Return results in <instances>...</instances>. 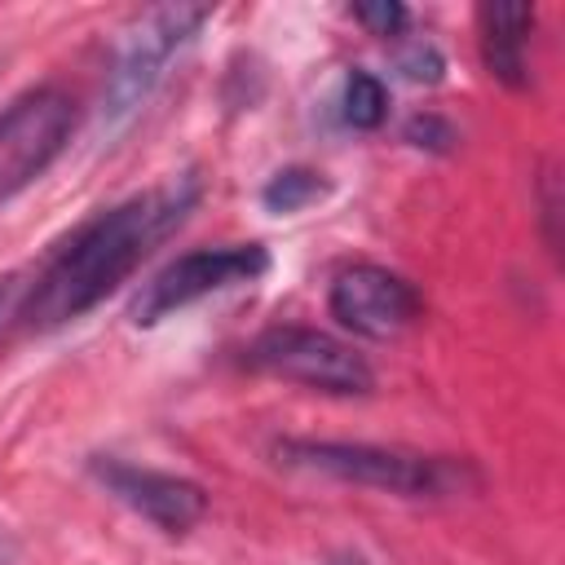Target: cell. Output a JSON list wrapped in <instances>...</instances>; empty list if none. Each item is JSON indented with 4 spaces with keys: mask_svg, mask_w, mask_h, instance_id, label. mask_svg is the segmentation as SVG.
<instances>
[{
    "mask_svg": "<svg viewBox=\"0 0 565 565\" xmlns=\"http://www.w3.org/2000/svg\"><path fill=\"white\" fill-rule=\"evenodd\" d=\"M397 71H402L406 79H415V84H437L441 71H446V62H441V53H437L428 40H411V44L397 53Z\"/></svg>",
    "mask_w": 565,
    "mask_h": 565,
    "instance_id": "5bb4252c",
    "label": "cell"
},
{
    "mask_svg": "<svg viewBox=\"0 0 565 565\" xmlns=\"http://www.w3.org/2000/svg\"><path fill=\"white\" fill-rule=\"evenodd\" d=\"M243 366L282 380V384H300L327 397H366L375 388V371L371 362L344 344L331 331L318 327H269L260 331L247 349H243Z\"/></svg>",
    "mask_w": 565,
    "mask_h": 565,
    "instance_id": "277c9868",
    "label": "cell"
},
{
    "mask_svg": "<svg viewBox=\"0 0 565 565\" xmlns=\"http://www.w3.org/2000/svg\"><path fill=\"white\" fill-rule=\"evenodd\" d=\"M75 132V97L57 84L18 93L0 110V203L40 181Z\"/></svg>",
    "mask_w": 565,
    "mask_h": 565,
    "instance_id": "5b68a950",
    "label": "cell"
},
{
    "mask_svg": "<svg viewBox=\"0 0 565 565\" xmlns=\"http://www.w3.org/2000/svg\"><path fill=\"white\" fill-rule=\"evenodd\" d=\"M402 137H406L415 150H428V154H446V150H455V141H459L455 124L441 119V115H433V110L411 115L406 128H402Z\"/></svg>",
    "mask_w": 565,
    "mask_h": 565,
    "instance_id": "7c38bea8",
    "label": "cell"
},
{
    "mask_svg": "<svg viewBox=\"0 0 565 565\" xmlns=\"http://www.w3.org/2000/svg\"><path fill=\"white\" fill-rule=\"evenodd\" d=\"M207 18H212L207 4H159L128 18V26L115 40V62L102 93L106 128H124L141 110V102L159 88L168 62L199 35Z\"/></svg>",
    "mask_w": 565,
    "mask_h": 565,
    "instance_id": "3957f363",
    "label": "cell"
},
{
    "mask_svg": "<svg viewBox=\"0 0 565 565\" xmlns=\"http://www.w3.org/2000/svg\"><path fill=\"white\" fill-rule=\"evenodd\" d=\"M327 309L344 331H353L362 340H393L419 318L424 300H419L415 282L402 278L397 269L358 260L331 278Z\"/></svg>",
    "mask_w": 565,
    "mask_h": 565,
    "instance_id": "ba28073f",
    "label": "cell"
},
{
    "mask_svg": "<svg viewBox=\"0 0 565 565\" xmlns=\"http://www.w3.org/2000/svg\"><path fill=\"white\" fill-rule=\"evenodd\" d=\"M327 565H366V561H362V556H349V552H344V556H331Z\"/></svg>",
    "mask_w": 565,
    "mask_h": 565,
    "instance_id": "9a60e30c",
    "label": "cell"
},
{
    "mask_svg": "<svg viewBox=\"0 0 565 565\" xmlns=\"http://www.w3.org/2000/svg\"><path fill=\"white\" fill-rule=\"evenodd\" d=\"M327 194H331V181H327L318 168L291 163V168H278V172L260 185V207L274 212V216H296V212L313 207V203L327 199Z\"/></svg>",
    "mask_w": 565,
    "mask_h": 565,
    "instance_id": "30bf717a",
    "label": "cell"
},
{
    "mask_svg": "<svg viewBox=\"0 0 565 565\" xmlns=\"http://www.w3.org/2000/svg\"><path fill=\"white\" fill-rule=\"evenodd\" d=\"M194 203H199V177L181 172V177H168L163 185H150L88 216L40 269L22 305L26 331H53L97 309L110 291H119L141 269V260L172 230H181Z\"/></svg>",
    "mask_w": 565,
    "mask_h": 565,
    "instance_id": "6da1fadb",
    "label": "cell"
},
{
    "mask_svg": "<svg viewBox=\"0 0 565 565\" xmlns=\"http://www.w3.org/2000/svg\"><path fill=\"white\" fill-rule=\"evenodd\" d=\"M278 468L380 490L393 499H459L481 490V472L459 455H424L375 441H327V437H278L269 446Z\"/></svg>",
    "mask_w": 565,
    "mask_h": 565,
    "instance_id": "7a4b0ae2",
    "label": "cell"
},
{
    "mask_svg": "<svg viewBox=\"0 0 565 565\" xmlns=\"http://www.w3.org/2000/svg\"><path fill=\"white\" fill-rule=\"evenodd\" d=\"M4 291H9V287H0V305H4Z\"/></svg>",
    "mask_w": 565,
    "mask_h": 565,
    "instance_id": "2e32d148",
    "label": "cell"
},
{
    "mask_svg": "<svg viewBox=\"0 0 565 565\" xmlns=\"http://www.w3.org/2000/svg\"><path fill=\"white\" fill-rule=\"evenodd\" d=\"M477 44L486 71L508 84H530V44H534V4H481L477 9Z\"/></svg>",
    "mask_w": 565,
    "mask_h": 565,
    "instance_id": "9c48e42d",
    "label": "cell"
},
{
    "mask_svg": "<svg viewBox=\"0 0 565 565\" xmlns=\"http://www.w3.org/2000/svg\"><path fill=\"white\" fill-rule=\"evenodd\" d=\"M340 115H344L349 128H362V132L380 128V124L388 119V88H384V79L371 75V71H362V66H353V71L344 75Z\"/></svg>",
    "mask_w": 565,
    "mask_h": 565,
    "instance_id": "8fae6325",
    "label": "cell"
},
{
    "mask_svg": "<svg viewBox=\"0 0 565 565\" xmlns=\"http://www.w3.org/2000/svg\"><path fill=\"white\" fill-rule=\"evenodd\" d=\"M88 472L97 477V486L119 499L128 512H137L141 521H150L159 534H190L203 512H207V490L190 477L163 472V468H146V463H128L115 455H93Z\"/></svg>",
    "mask_w": 565,
    "mask_h": 565,
    "instance_id": "52a82bcc",
    "label": "cell"
},
{
    "mask_svg": "<svg viewBox=\"0 0 565 565\" xmlns=\"http://www.w3.org/2000/svg\"><path fill=\"white\" fill-rule=\"evenodd\" d=\"M353 18L380 35V40H397L406 26H411V9L406 4H393V0H375V4H353Z\"/></svg>",
    "mask_w": 565,
    "mask_h": 565,
    "instance_id": "4fadbf2b",
    "label": "cell"
},
{
    "mask_svg": "<svg viewBox=\"0 0 565 565\" xmlns=\"http://www.w3.org/2000/svg\"><path fill=\"white\" fill-rule=\"evenodd\" d=\"M265 269H269V252L260 243H225V247L185 252V256L168 260L137 291L128 318H132V327H159L163 318H172V313H181V309H190L216 291L256 282Z\"/></svg>",
    "mask_w": 565,
    "mask_h": 565,
    "instance_id": "8992f818",
    "label": "cell"
}]
</instances>
